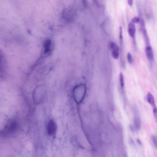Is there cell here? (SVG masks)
<instances>
[{"label":"cell","instance_id":"cell-7","mask_svg":"<svg viewBox=\"0 0 157 157\" xmlns=\"http://www.w3.org/2000/svg\"><path fill=\"white\" fill-rule=\"evenodd\" d=\"M128 31L129 36L134 38L136 33V27L134 23H131L129 24Z\"/></svg>","mask_w":157,"mask_h":157},{"label":"cell","instance_id":"cell-12","mask_svg":"<svg viewBox=\"0 0 157 157\" xmlns=\"http://www.w3.org/2000/svg\"><path fill=\"white\" fill-rule=\"evenodd\" d=\"M152 140L155 148L157 149V136L153 135L152 136Z\"/></svg>","mask_w":157,"mask_h":157},{"label":"cell","instance_id":"cell-5","mask_svg":"<svg viewBox=\"0 0 157 157\" xmlns=\"http://www.w3.org/2000/svg\"><path fill=\"white\" fill-rule=\"evenodd\" d=\"M53 48L52 41L50 39L46 40L43 44V53L45 55H48L51 53Z\"/></svg>","mask_w":157,"mask_h":157},{"label":"cell","instance_id":"cell-18","mask_svg":"<svg viewBox=\"0 0 157 157\" xmlns=\"http://www.w3.org/2000/svg\"><path fill=\"white\" fill-rule=\"evenodd\" d=\"M137 141L138 143H139V144L140 145H142V142L139 139H137Z\"/></svg>","mask_w":157,"mask_h":157},{"label":"cell","instance_id":"cell-1","mask_svg":"<svg viewBox=\"0 0 157 157\" xmlns=\"http://www.w3.org/2000/svg\"><path fill=\"white\" fill-rule=\"evenodd\" d=\"M46 94V90L45 86L40 85L37 87L34 90L33 93V99L37 104L42 103Z\"/></svg>","mask_w":157,"mask_h":157},{"label":"cell","instance_id":"cell-9","mask_svg":"<svg viewBox=\"0 0 157 157\" xmlns=\"http://www.w3.org/2000/svg\"><path fill=\"white\" fill-rule=\"evenodd\" d=\"M147 101L153 108L156 106L154 97L152 94L150 92H148L147 95Z\"/></svg>","mask_w":157,"mask_h":157},{"label":"cell","instance_id":"cell-16","mask_svg":"<svg viewBox=\"0 0 157 157\" xmlns=\"http://www.w3.org/2000/svg\"><path fill=\"white\" fill-rule=\"evenodd\" d=\"M140 22V18L139 17H135L132 20V23H139Z\"/></svg>","mask_w":157,"mask_h":157},{"label":"cell","instance_id":"cell-3","mask_svg":"<svg viewBox=\"0 0 157 157\" xmlns=\"http://www.w3.org/2000/svg\"><path fill=\"white\" fill-rule=\"evenodd\" d=\"M18 127L17 121L15 120H12L9 121L5 126L4 129V133L5 134H11L15 132Z\"/></svg>","mask_w":157,"mask_h":157},{"label":"cell","instance_id":"cell-13","mask_svg":"<svg viewBox=\"0 0 157 157\" xmlns=\"http://www.w3.org/2000/svg\"><path fill=\"white\" fill-rule=\"evenodd\" d=\"M153 114L155 120L156 122L157 123V107H156L153 108Z\"/></svg>","mask_w":157,"mask_h":157},{"label":"cell","instance_id":"cell-15","mask_svg":"<svg viewBox=\"0 0 157 157\" xmlns=\"http://www.w3.org/2000/svg\"><path fill=\"white\" fill-rule=\"evenodd\" d=\"M133 110L134 115H139V109L136 106L134 105L133 107Z\"/></svg>","mask_w":157,"mask_h":157},{"label":"cell","instance_id":"cell-11","mask_svg":"<svg viewBox=\"0 0 157 157\" xmlns=\"http://www.w3.org/2000/svg\"><path fill=\"white\" fill-rule=\"evenodd\" d=\"M119 80L121 87L123 88L124 85V75L121 72L120 74Z\"/></svg>","mask_w":157,"mask_h":157},{"label":"cell","instance_id":"cell-17","mask_svg":"<svg viewBox=\"0 0 157 157\" xmlns=\"http://www.w3.org/2000/svg\"><path fill=\"white\" fill-rule=\"evenodd\" d=\"M127 2L129 6H132L133 4V0H127Z\"/></svg>","mask_w":157,"mask_h":157},{"label":"cell","instance_id":"cell-4","mask_svg":"<svg viewBox=\"0 0 157 157\" xmlns=\"http://www.w3.org/2000/svg\"><path fill=\"white\" fill-rule=\"evenodd\" d=\"M57 125L55 122L52 119H50L48 123L47 132L48 134L50 136L54 135L56 133Z\"/></svg>","mask_w":157,"mask_h":157},{"label":"cell","instance_id":"cell-19","mask_svg":"<svg viewBox=\"0 0 157 157\" xmlns=\"http://www.w3.org/2000/svg\"><path fill=\"white\" fill-rule=\"evenodd\" d=\"M130 128H131V131L132 132H134V129L132 126H131L130 127Z\"/></svg>","mask_w":157,"mask_h":157},{"label":"cell","instance_id":"cell-6","mask_svg":"<svg viewBox=\"0 0 157 157\" xmlns=\"http://www.w3.org/2000/svg\"><path fill=\"white\" fill-rule=\"evenodd\" d=\"M110 48L113 58L116 60L118 59L119 56V48L118 46L115 43L112 42L110 45Z\"/></svg>","mask_w":157,"mask_h":157},{"label":"cell","instance_id":"cell-2","mask_svg":"<svg viewBox=\"0 0 157 157\" xmlns=\"http://www.w3.org/2000/svg\"><path fill=\"white\" fill-rule=\"evenodd\" d=\"M86 88L85 85H82L75 88L73 92V95L75 101L80 103L83 100L86 93Z\"/></svg>","mask_w":157,"mask_h":157},{"label":"cell","instance_id":"cell-8","mask_svg":"<svg viewBox=\"0 0 157 157\" xmlns=\"http://www.w3.org/2000/svg\"><path fill=\"white\" fill-rule=\"evenodd\" d=\"M146 54L148 59L150 61H152L154 59V53L152 48L150 46H147L146 49Z\"/></svg>","mask_w":157,"mask_h":157},{"label":"cell","instance_id":"cell-14","mask_svg":"<svg viewBox=\"0 0 157 157\" xmlns=\"http://www.w3.org/2000/svg\"><path fill=\"white\" fill-rule=\"evenodd\" d=\"M127 58L128 62L130 64H132L133 62V59L131 54L129 53L127 54Z\"/></svg>","mask_w":157,"mask_h":157},{"label":"cell","instance_id":"cell-10","mask_svg":"<svg viewBox=\"0 0 157 157\" xmlns=\"http://www.w3.org/2000/svg\"><path fill=\"white\" fill-rule=\"evenodd\" d=\"M134 122L136 129L137 130H139L141 127V123L139 115L135 116Z\"/></svg>","mask_w":157,"mask_h":157}]
</instances>
